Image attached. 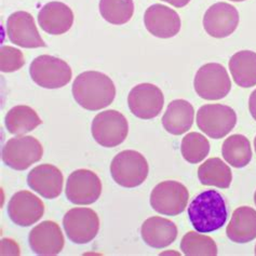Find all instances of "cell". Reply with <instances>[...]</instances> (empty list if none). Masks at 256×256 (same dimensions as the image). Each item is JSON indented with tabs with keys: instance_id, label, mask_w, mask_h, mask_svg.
<instances>
[{
	"instance_id": "obj_29",
	"label": "cell",
	"mask_w": 256,
	"mask_h": 256,
	"mask_svg": "<svg viewBox=\"0 0 256 256\" xmlns=\"http://www.w3.org/2000/svg\"><path fill=\"white\" fill-rule=\"evenodd\" d=\"M180 152L187 162L196 164L204 160L210 152V142L202 134L190 132L182 140Z\"/></svg>"
},
{
	"instance_id": "obj_14",
	"label": "cell",
	"mask_w": 256,
	"mask_h": 256,
	"mask_svg": "<svg viewBox=\"0 0 256 256\" xmlns=\"http://www.w3.org/2000/svg\"><path fill=\"white\" fill-rule=\"evenodd\" d=\"M239 12L236 6L227 2H216L206 10L204 16V28L214 38H226L237 30Z\"/></svg>"
},
{
	"instance_id": "obj_11",
	"label": "cell",
	"mask_w": 256,
	"mask_h": 256,
	"mask_svg": "<svg viewBox=\"0 0 256 256\" xmlns=\"http://www.w3.org/2000/svg\"><path fill=\"white\" fill-rule=\"evenodd\" d=\"M102 194V182L91 170L79 169L70 173L66 182L65 194L72 204L88 206L96 202Z\"/></svg>"
},
{
	"instance_id": "obj_26",
	"label": "cell",
	"mask_w": 256,
	"mask_h": 256,
	"mask_svg": "<svg viewBox=\"0 0 256 256\" xmlns=\"http://www.w3.org/2000/svg\"><path fill=\"white\" fill-rule=\"evenodd\" d=\"M222 154L227 162L234 168H244L252 160L251 143L242 134H234L226 138L222 147Z\"/></svg>"
},
{
	"instance_id": "obj_12",
	"label": "cell",
	"mask_w": 256,
	"mask_h": 256,
	"mask_svg": "<svg viewBox=\"0 0 256 256\" xmlns=\"http://www.w3.org/2000/svg\"><path fill=\"white\" fill-rule=\"evenodd\" d=\"M128 104L134 116L140 119L150 120L160 114L164 108V96L157 86L140 84L130 91Z\"/></svg>"
},
{
	"instance_id": "obj_18",
	"label": "cell",
	"mask_w": 256,
	"mask_h": 256,
	"mask_svg": "<svg viewBox=\"0 0 256 256\" xmlns=\"http://www.w3.org/2000/svg\"><path fill=\"white\" fill-rule=\"evenodd\" d=\"M62 172L52 164H40L28 173V184L32 190L46 199H56L63 190Z\"/></svg>"
},
{
	"instance_id": "obj_17",
	"label": "cell",
	"mask_w": 256,
	"mask_h": 256,
	"mask_svg": "<svg viewBox=\"0 0 256 256\" xmlns=\"http://www.w3.org/2000/svg\"><path fill=\"white\" fill-rule=\"evenodd\" d=\"M32 251L38 255L53 256L64 248V236L60 227L53 220H44L35 226L28 236Z\"/></svg>"
},
{
	"instance_id": "obj_10",
	"label": "cell",
	"mask_w": 256,
	"mask_h": 256,
	"mask_svg": "<svg viewBox=\"0 0 256 256\" xmlns=\"http://www.w3.org/2000/svg\"><path fill=\"white\" fill-rule=\"evenodd\" d=\"M63 226L68 239L77 244H86L96 237L100 218L89 208H74L64 215Z\"/></svg>"
},
{
	"instance_id": "obj_20",
	"label": "cell",
	"mask_w": 256,
	"mask_h": 256,
	"mask_svg": "<svg viewBox=\"0 0 256 256\" xmlns=\"http://www.w3.org/2000/svg\"><path fill=\"white\" fill-rule=\"evenodd\" d=\"M140 234L147 246L162 248L172 244L176 239L178 227L170 220L152 216L144 222L140 227Z\"/></svg>"
},
{
	"instance_id": "obj_36",
	"label": "cell",
	"mask_w": 256,
	"mask_h": 256,
	"mask_svg": "<svg viewBox=\"0 0 256 256\" xmlns=\"http://www.w3.org/2000/svg\"><path fill=\"white\" fill-rule=\"evenodd\" d=\"M254 202H255V206H256V192L254 194Z\"/></svg>"
},
{
	"instance_id": "obj_5",
	"label": "cell",
	"mask_w": 256,
	"mask_h": 256,
	"mask_svg": "<svg viewBox=\"0 0 256 256\" xmlns=\"http://www.w3.org/2000/svg\"><path fill=\"white\" fill-rule=\"evenodd\" d=\"M194 88L201 98L218 100L228 96L232 90V82L223 65L208 63L202 65L196 72Z\"/></svg>"
},
{
	"instance_id": "obj_35",
	"label": "cell",
	"mask_w": 256,
	"mask_h": 256,
	"mask_svg": "<svg viewBox=\"0 0 256 256\" xmlns=\"http://www.w3.org/2000/svg\"><path fill=\"white\" fill-rule=\"evenodd\" d=\"M232 2H244V0H232Z\"/></svg>"
},
{
	"instance_id": "obj_32",
	"label": "cell",
	"mask_w": 256,
	"mask_h": 256,
	"mask_svg": "<svg viewBox=\"0 0 256 256\" xmlns=\"http://www.w3.org/2000/svg\"><path fill=\"white\" fill-rule=\"evenodd\" d=\"M248 110H250L252 117L256 120V90L251 93L250 98H248Z\"/></svg>"
},
{
	"instance_id": "obj_6",
	"label": "cell",
	"mask_w": 256,
	"mask_h": 256,
	"mask_svg": "<svg viewBox=\"0 0 256 256\" xmlns=\"http://www.w3.org/2000/svg\"><path fill=\"white\" fill-rule=\"evenodd\" d=\"M96 142L103 147L112 148L122 144L129 133V124L122 114L110 110L98 114L91 126Z\"/></svg>"
},
{
	"instance_id": "obj_19",
	"label": "cell",
	"mask_w": 256,
	"mask_h": 256,
	"mask_svg": "<svg viewBox=\"0 0 256 256\" xmlns=\"http://www.w3.org/2000/svg\"><path fill=\"white\" fill-rule=\"evenodd\" d=\"M38 23L49 35H63L74 24V13L68 6L51 2L46 4L38 13Z\"/></svg>"
},
{
	"instance_id": "obj_37",
	"label": "cell",
	"mask_w": 256,
	"mask_h": 256,
	"mask_svg": "<svg viewBox=\"0 0 256 256\" xmlns=\"http://www.w3.org/2000/svg\"><path fill=\"white\" fill-rule=\"evenodd\" d=\"M255 255H256V246H255Z\"/></svg>"
},
{
	"instance_id": "obj_16",
	"label": "cell",
	"mask_w": 256,
	"mask_h": 256,
	"mask_svg": "<svg viewBox=\"0 0 256 256\" xmlns=\"http://www.w3.org/2000/svg\"><path fill=\"white\" fill-rule=\"evenodd\" d=\"M144 24L152 36L168 39L180 30V18L178 12L164 4H152L145 11Z\"/></svg>"
},
{
	"instance_id": "obj_8",
	"label": "cell",
	"mask_w": 256,
	"mask_h": 256,
	"mask_svg": "<svg viewBox=\"0 0 256 256\" xmlns=\"http://www.w3.org/2000/svg\"><path fill=\"white\" fill-rule=\"evenodd\" d=\"M44 148L34 136L10 138L2 148V157L6 166L16 171H24L42 158Z\"/></svg>"
},
{
	"instance_id": "obj_21",
	"label": "cell",
	"mask_w": 256,
	"mask_h": 256,
	"mask_svg": "<svg viewBox=\"0 0 256 256\" xmlns=\"http://www.w3.org/2000/svg\"><path fill=\"white\" fill-rule=\"evenodd\" d=\"M194 106L186 100H174L168 105L162 117V126L166 132L173 136H182L194 124Z\"/></svg>"
},
{
	"instance_id": "obj_24",
	"label": "cell",
	"mask_w": 256,
	"mask_h": 256,
	"mask_svg": "<svg viewBox=\"0 0 256 256\" xmlns=\"http://www.w3.org/2000/svg\"><path fill=\"white\" fill-rule=\"evenodd\" d=\"M42 124L35 110L26 105H18L6 112L4 124L9 133L24 136Z\"/></svg>"
},
{
	"instance_id": "obj_23",
	"label": "cell",
	"mask_w": 256,
	"mask_h": 256,
	"mask_svg": "<svg viewBox=\"0 0 256 256\" xmlns=\"http://www.w3.org/2000/svg\"><path fill=\"white\" fill-rule=\"evenodd\" d=\"M229 70L234 82L241 88L256 86V52L242 50L230 58Z\"/></svg>"
},
{
	"instance_id": "obj_34",
	"label": "cell",
	"mask_w": 256,
	"mask_h": 256,
	"mask_svg": "<svg viewBox=\"0 0 256 256\" xmlns=\"http://www.w3.org/2000/svg\"><path fill=\"white\" fill-rule=\"evenodd\" d=\"M254 148H255V152H256V136L254 138Z\"/></svg>"
},
{
	"instance_id": "obj_30",
	"label": "cell",
	"mask_w": 256,
	"mask_h": 256,
	"mask_svg": "<svg viewBox=\"0 0 256 256\" xmlns=\"http://www.w3.org/2000/svg\"><path fill=\"white\" fill-rule=\"evenodd\" d=\"M25 64L23 53L10 46H4L0 50V70L2 72H13Z\"/></svg>"
},
{
	"instance_id": "obj_31",
	"label": "cell",
	"mask_w": 256,
	"mask_h": 256,
	"mask_svg": "<svg viewBox=\"0 0 256 256\" xmlns=\"http://www.w3.org/2000/svg\"><path fill=\"white\" fill-rule=\"evenodd\" d=\"M2 255H20V248L16 242L12 239H2Z\"/></svg>"
},
{
	"instance_id": "obj_15",
	"label": "cell",
	"mask_w": 256,
	"mask_h": 256,
	"mask_svg": "<svg viewBox=\"0 0 256 256\" xmlns=\"http://www.w3.org/2000/svg\"><path fill=\"white\" fill-rule=\"evenodd\" d=\"M8 214L16 225L28 227L44 216V204L36 194L28 190H21L13 194L10 199Z\"/></svg>"
},
{
	"instance_id": "obj_33",
	"label": "cell",
	"mask_w": 256,
	"mask_h": 256,
	"mask_svg": "<svg viewBox=\"0 0 256 256\" xmlns=\"http://www.w3.org/2000/svg\"><path fill=\"white\" fill-rule=\"evenodd\" d=\"M162 2L172 4L175 8H183L190 2V0H162Z\"/></svg>"
},
{
	"instance_id": "obj_2",
	"label": "cell",
	"mask_w": 256,
	"mask_h": 256,
	"mask_svg": "<svg viewBox=\"0 0 256 256\" xmlns=\"http://www.w3.org/2000/svg\"><path fill=\"white\" fill-rule=\"evenodd\" d=\"M187 212L192 227L201 234H208L222 228L228 216L226 202L216 190L199 194L190 202Z\"/></svg>"
},
{
	"instance_id": "obj_4",
	"label": "cell",
	"mask_w": 256,
	"mask_h": 256,
	"mask_svg": "<svg viewBox=\"0 0 256 256\" xmlns=\"http://www.w3.org/2000/svg\"><path fill=\"white\" fill-rule=\"evenodd\" d=\"M30 75L34 82L44 89H58L72 80V68L65 60L52 56H40L30 66Z\"/></svg>"
},
{
	"instance_id": "obj_13",
	"label": "cell",
	"mask_w": 256,
	"mask_h": 256,
	"mask_svg": "<svg viewBox=\"0 0 256 256\" xmlns=\"http://www.w3.org/2000/svg\"><path fill=\"white\" fill-rule=\"evenodd\" d=\"M6 35L10 42L22 48H46V44L40 36L30 13L18 11L6 20Z\"/></svg>"
},
{
	"instance_id": "obj_27",
	"label": "cell",
	"mask_w": 256,
	"mask_h": 256,
	"mask_svg": "<svg viewBox=\"0 0 256 256\" xmlns=\"http://www.w3.org/2000/svg\"><path fill=\"white\" fill-rule=\"evenodd\" d=\"M98 6L100 16L112 25L126 24L134 13L133 0H100Z\"/></svg>"
},
{
	"instance_id": "obj_28",
	"label": "cell",
	"mask_w": 256,
	"mask_h": 256,
	"mask_svg": "<svg viewBox=\"0 0 256 256\" xmlns=\"http://www.w3.org/2000/svg\"><path fill=\"white\" fill-rule=\"evenodd\" d=\"M180 250L187 256H215L218 246L215 241L206 234L188 232L180 241Z\"/></svg>"
},
{
	"instance_id": "obj_3",
	"label": "cell",
	"mask_w": 256,
	"mask_h": 256,
	"mask_svg": "<svg viewBox=\"0 0 256 256\" xmlns=\"http://www.w3.org/2000/svg\"><path fill=\"white\" fill-rule=\"evenodd\" d=\"M110 173L120 186L134 188L142 185L150 173V166L142 154L136 150H124L112 161Z\"/></svg>"
},
{
	"instance_id": "obj_7",
	"label": "cell",
	"mask_w": 256,
	"mask_h": 256,
	"mask_svg": "<svg viewBox=\"0 0 256 256\" xmlns=\"http://www.w3.org/2000/svg\"><path fill=\"white\" fill-rule=\"evenodd\" d=\"M197 126L211 138H223L237 124V114L230 106L206 104L197 112Z\"/></svg>"
},
{
	"instance_id": "obj_9",
	"label": "cell",
	"mask_w": 256,
	"mask_h": 256,
	"mask_svg": "<svg viewBox=\"0 0 256 256\" xmlns=\"http://www.w3.org/2000/svg\"><path fill=\"white\" fill-rule=\"evenodd\" d=\"M188 198L190 192L185 185L176 180H164L152 190L150 206L160 214L175 216L185 211Z\"/></svg>"
},
{
	"instance_id": "obj_25",
	"label": "cell",
	"mask_w": 256,
	"mask_h": 256,
	"mask_svg": "<svg viewBox=\"0 0 256 256\" xmlns=\"http://www.w3.org/2000/svg\"><path fill=\"white\" fill-rule=\"evenodd\" d=\"M198 178L202 185L226 190L232 184V173L230 168L220 158H210L199 166Z\"/></svg>"
},
{
	"instance_id": "obj_22",
	"label": "cell",
	"mask_w": 256,
	"mask_h": 256,
	"mask_svg": "<svg viewBox=\"0 0 256 256\" xmlns=\"http://www.w3.org/2000/svg\"><path fill=\"white\" fill-rule=\"evenodd\" d=\"M226 234L236 244H248L256 238V211L250 206L234 210L226 228Z\"/></svg>"
},
{
	"instance_id": "obj_1",
	"label": "cell",
	"mask_w": 256,
	"mask_h": 256,
	"mask_svg": "<svg viewBox=\"0 0 256 256\" xmlns=\"http://www.w3.org/2000/svg\"><path fill=\"white\" fill-rule=\"evenodd\" d=\"M72 92L74 98L82 108L96 112L114 102L116 86L105 74L90 70L82 72L76 77Z\"/></svg>"
}]
</instances>
